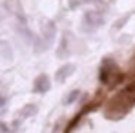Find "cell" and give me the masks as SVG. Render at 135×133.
Returning a JSON list of instances; mask_svg holds the SVG:
<instances>
[{
	"label": "cell",
	"instance_id": "obj_1",
	"mask_svg": "<svg viewBox=\"0 0 135 133\" xmlns=\"http://www.w3.org/2000/svg\"><path fill=\"white\" fill-rule=\"evenodd\" d=\"M82 26H86V27H82L84 31H93L99 26H102V17L97 11H86L84 18H82Z\"/></svg>",
	"mask_w": 135,
	"mask_h": 133
},
{
	"label": "cell",
	"instance_id": "obj_2",
	"mask_svg": "<svg viewBox=\"0 0 135 133\" xmlns=\"http://www.w3.org/2000/svg\"><path fill=\"white\" fill-rule=\"evenodd\" d=\"M49 88H51V84H49V77H47L46 73H40V75L33 80V91L38 93V95L49 91Z\"/></svg>",
	"mask_w": 135,
	"mask_h": 133
},
{
	"label": "cell",
	"instance_id": "obj_6",
	"mask_svg": "<svg viewBox=\"0 0 135 133\" xmlns=\"http://www.w3.org/2000/svg\"><path fill=\"white\" fill-rule=\"evenodd\" d=\"M37 110H38V108H37V104H26L22 110L18 111V113H20V119H27V117L35 115V113H37Z\"/></svg>",
	"mask_w": 135,
	"mask_h": 133
},
{
	"label": "cell",
	"instance_id": "obj_8",
	"mask_svg": "<svg viewBox=\"0 0 135 133\" xmlns=\"http://www.w3.org/2000/svg\"><path fill=\"white\" fill-rule=\"evenodd\" d=\"M4 104H6V98H4V97H0V108H2Z\"/></svg>",
	"mask_w": 135,
	"mask_h": 133
},
{
	"label": "cell",
	"instance_id": "obj_7",
	"mask_svg": "<svg viewBox=\"0 0 135 133\" xmlns=\"http://www.w3.org/2000/svg\"><path fill=\"white\" fill-rule=\"evenodd\" d=\"M79 97H80V89H73V91H69V93L66 95V98H64V104H66V106L73 104Z\"/></svg>",
	"mask_w": 135,
	"mask_h": 133
},
{
	"label": "cell",
	"instance_id": "obj_4",
	"mask_svg": "<svg viewBox=\"0 0 135 133\" xmlns=\"http://www.w3.org/2000/svg\"><path fill=\"white\" fill-rule=\"evenodd\" d=\"M69 33H64V37H62V40H60V46H59V49H57V57L59 58H66L71 55V49H69Z\"/></svg>",
	"mask_w": 135,
	"mask_h": 133
},
{
	"label": "cell",
	"instance_id": "obj_3",
	"mask_svg": "<svg viewBox=\"0 0 135 133\" xmlns=\"http://www.w3.org/2000/svg\"><path fill=\"white\" fill-rule=\"evenodd\" d=\"M73 73H75V66L73 64H64L62 67H59V71L55 73V80L57 82H66Z\"/></svg>",
	"mask_w": 135,
	"mask_h": 133
},
{
	"label": "cell",
	"instance_id": "obj_5",
	"mask_svg": "<svg viewBox=\"0 0 135 133\" xmlns=\"http://www.w3.org/2000/svg\"><path fill=\"white\" fill-rule=\"evenodd\" d=\"M55 35H57V26L53 20H47L44 24V27H42V37H44V42H51L53 38H55Z\"/></svg>",
	"mask_w": 135,
	"mask_h": 133
},
{
	"label": "cell",
	"instance_id": "obj_9",
	"mask_svg": "<svg viewBox=\"0 0 135 133\" xmlns=\"http://www.w3.org/2000/svg\"><path fill=\"white\" fill-rule=\"evenodd\" d=\"M84 2H91V4H95V2H99V0H84Z\"/></svg>",
	"mask_w": 135,
	"mask_h": 133
}]
</instances>
